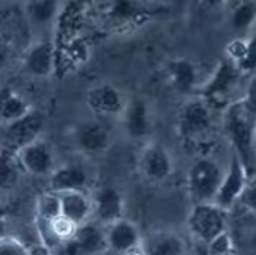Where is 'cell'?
Instances as JSON below:
<instances>
[{
    "mask_svg": "<svg viewBox=\"0 0 256 255\" xmlns=\"http://www.w3.org/2000/svg\"><path fill=\"white\" fill-rule=\"evenodd\" d=\"M224 129L234 146V154H237L248 174H252L256 148V119L245 111L240 101H234L226 109Z\"/></svg>",
    "mask_w": 256,
    "mask_h": 255,
    "instance_id": "obj_1",
    "label": "cell"
},
{
    "mask_svg": "<svg viewBox=\"0 0 256 255\" xmlns=\"http://www.w3.org/2000/svg\"><path fill=\"white\" fill-rule=\"evenodd\" d=\"M226 171L212 158H200L190 166L186 174V187L193 205L214 203Z\"/></svg>",
    "mask_w": 256,
    "mask_h": 255,
    "instance_id": "obj_2",
    "label": "cell"
},
{
    "mask_svg": "<svg viewBox=\"0 0 256 255\" xmlns=\"http://www.w3.org/2000/svg\"><path fill=\"white\" fill-rule=\"evenodd\" d=\"M186 224L192 236L208 245L227 232V211L214 203L193 205Z\"/></svg>",
    "mask_w": 256,
    "mask_h": 255,
    "instance_id": "obj_3",
    "label": "cell"
},
{
    "mask_svg": "<svg viewBox=\"0 0 256 255\" xmlns=\"http://www.w3.org/2000/svg\"><path fill=\"white\" fill-rule=\"evenodd\" d=\"M242 70L238 65L228 57H224L214 69L211 78L200 90V98H203L210 106L226 103V99L230 98L238 86Z\"/></svg>",
    "mask_w": 256,
    "mask_h": 255,
    "instance_id": "obj_4",
    "label": "cell"
},
{
    "mask_svg": "<svg viewBox=\"0 0 256 255\" xmlns=\"http://www.w3.org/2000/svg\"><path fill=\"white\" fill-rule=\"evenodd\" d=\"M212 127V111L203 98H192L178 112V135L184 140H198L210 133Z\"/></svg>",
    "mask_w": 256,
    "mask_h": 255,
    "instance_id": "obj_5",
    "label": "cell"
},
{
    "mask_svg": "<svg viewBox=\"0 0 256 255\" xmlns=\"http://www.w3.org/2000/svg\"><path fill=\"white\" fill-rule=\"evenodd\" d=\"M140 172L152 184H162L174 174V159L170 151L159 142H146L138 159Z\"/></svg>",
    "mask_w": 256,
    "mask_h": 255,
    "instance_id": "obj_6",
    "label": "cell"
},
{
    "mask_svg": "<svg viewBox=\"0 0 256 255\" xmlns=\"http://www.w3.org/2000/svg\"><path fill=\"white\" fill-rule=\"evenodd\" d=\"M248 177H250V174H248L244 163L238 159L237 154H232L230 163H228L224 174V179H222L220 189L218 195H216L214 205H218L224 211L230 210L235 203L240 202L242 193H244L248 182Z\"/></svg>",
    "mask_w": 256,
    "mask_h": 255,
    "instance_id": "obj_7",
    "label": "cell"
},
{
    "mask_svg": "<svg viewBox=\"0 0 256 255\" xmlns=\"http://www.w3.org/2000/svg\"><path fill=\"white\" fill-rule=\"evenodd\" d=\"M42 129H44V116L39 111L32 109L24 117L5 125V132H4L5 148L13 153L20 151L30 143L36 142L38 138H41L39 135H41Z\"/></svg>",
    "mask_w": 256,
    "mask_h": 255,
    "instance_id": "obj_8",
    "label": "cell"
},
{
    "mask_svg": "<svg viewBox=\"0 0 256 255\" xmlns=\"http://www.w3.org/2000/svg\"><path fill=\"white\" fill-rule=\"evenodd\" d=\"M16 159L20 166H22V171L28 172L30 176L34 177L50 176L56 171L54 150L50 143L44 138H38L36 142L16 151Z\"/></svg>",
    "mask_w": 256,
    "mask_h": 255,
    "instance_id": "obj_9",
    "label": "cell"
},
{
    "mask_svg": "<svg viewBox=\"0 0 256 255\" xmlns=\"http://www.w3.org/2000/svg\"><path fill=\"white\" fill-rule=\"evenodd\" d=\"M128 98L112 83H99L86 93L88 107L100 117H118L124 114Z\"/></svg>",
    "mask_w": 256,
    "mask_h": 255,
    "instance_id": "obj_10",
    "label": "cell"
},
{
    "mask_svg": "<svg viewBox=\"0 0 256 255\" xmlns=\"http://www.w3.org/2000/svg\"><path fill=\"white\" fill-rule=\"evenodd\" d=\"M125 135L130 140H146L152 132L151 106L144 98H130L120 116Z\"/></svg>",
    "mask_w": 256,
    "mask_h": 255,
    "instance_id": "obj_11",
    "label": "cell"
},
{
    "mask_svg": "<svg viewBox=\"0 0 256 255\" xmlns=\"http://www.w3.org/2000/svg\"><path fill=\"white\" fill-rule=\"evenodd\" d=\"M92 198V216L100 226H109L125 218V197L117 187L102 185L96 190Z\"/></svg>",
    "mask_w": 256,
    "mask_h": 255,
    "instance_id": "obj_12",
    "label": "cell"
},
{
    "mask_svg": "<svg viewBox=\"0 0 256 255\" xmlns=\"http://www.w3.org/2000/svg\"><path fill=\"white\" fill-rule=\"evenodd\" d=\"M64 245L68 255H98L109 250L107 249L106 227L99 223H92V221L78 226L75 237Z\"/></svg>",
    "mask_w": 256,
    "mask_h": 255,
    "instance_id": "obj_13",
    "label": "cell"
},
{
    "mask_svg": "<svg viewBox=\"0 0 256 255\" xmlns=\"http://www.w3.org/2000/svg\"><path fill=\"white\" fill-rule=\"evenodd\" d=\"M106 239L107 249L118 255H128L134 250L141 249L143 236L140 232V227L132 219L122 218L106 226Z\"/></svg>",
    "mask_w": 256,
    "mask_h": 255,
    "instance_id": "obj_14",
    "label": "cell"
},
{
    "mask_svg": "<svg viewBox=\"0 0 256 255\" xmlns=\"http://www.w3.org/2000/svg\"><path fill=\"white\" fill-rule=\"evenodd\" d=\"M110 130L102 122L88 120L80 124L73 132V142L84 154H102L110 146Z\"/></svg>",
    "mask_w": 256,
    "mask_h": 255,
    "instance_id": "obj_15",
    "label": "cell"
},
{
    "mask_svg": "<svg viewBox=\"0 0 256 255\" xmlns=\"http://www.w3.org/2000/svg\"><path fill=\"white\" fill-rule=\"evenodd\" d=\"M143 255H185L186 247L184 237L175 231H152L143 237Z\"/></svg>",
    "mask_w": 256,
    "mask_h": 255,
    "instance_id": "obj_16",
    "label": "cell"
},
{
    "mask_svg": "<svg viewBox=\"0 0 256 255\" xmlns=\"http://www.w3.org/2000/svg\"><path fill=\"white\" fill-rule=\"evenodd\" d=\"M56 69V48L50 41H38L24 56V70L32 77H49Z\"/></svg>",
    "mask_w": 256,
    "mask_h": 255,
    "instance_id": "obj_17",
    "label": "cell"
},
{
    "mask_svg": "<svg viewBox=\"0 0 256 255\" xmlns=\"http://www.w3.org/2000/svg\"><path fill=\"white\" fill-rule=\"evenodd\" d=\"M60 213L76 226H82L92 216V198L84 190H72L58 193Z\"/></svg>",
    "mask_w": 256,
    "mask_h": 255,
    "instance_id": "obj_18",
    "label": "cell"
},
{
    "mask_svg": "<svg viewBox=\"0 0 256 255\" xmlns=\"http://www.w3.org/2000/svg\"><path fill=\"white\" fill-rule=\"evenodd\" d=\"M86 185L88 172L80 164H62L49 176V190L54 193L84 190Z\"/></svg>",
    "mask_w": 256,
    "mask_h": 255,
    "instance_id": "obj_19",
    "label": "cell"
},
{
    "mask_svg": "<svg viewBox=\"0 0 256 255\" xmlns=\"http://www.w3.org/2000/svg\"><path fill=\"white\" fill-rule=\"evenodd\" d=\"M167 82L177 93L190 95L198 86L196 65L188 59H174L167 65Z\"/></svg>",
    "mask_w": 256,
    "mask_h": 255,
    "instance_id": "obj_20",
    "label": "cell"
},
{
    "mask_svg": "<svg viewBox=\"0 0 256 255\" xmlns=\"http://www.w3.org/2000/svg\"><path fill=\"white\" fill-rule=\"evenodd\" d=\"M31 111L32 109L30 103L20 93L10 88L0 90V122L8 125L15 122V120L24 117Z\"/></svg>",
    "mask_w": 256,
    "mask_h": 255,
    "instance_id": "obj_21",
    "label": "cell"
},
{
    "mask_svg": "<svg viewBox=\"0 0 256 255\" xmlns=\"http://www.w3.org/2000/svg\"><path fill=\"white\" fill-rule=\"evenodd\" d=\"M60 13V2L56 0H32L24 4V15L32 26L50 25Z\"/></svg>",
    "mask_w": 256,
    "mask_h": 255,
    "instance_id": "obj_22",
    "label": "cell"
},
{
    "mask_svg": "<svg viewBox=\"0 0 256 255\" xmlns=\"http://www.w3.org/2000/svg\"><path fill=\"white\" fill-rule=\"evenodd\" d=\"M20 172L22 166L16 159V153L6 148L0 150V192L13 189L20 179Z\"/></svg>",
    "mask_w": 256,
    "mask_h": 255,
    "instance_id": "obj_23",
    "label": "cell"
},
{
    "mask_svg": "<svg viewBox=\"0 0 256 255\" xmlns=\"http://www.w3.org/2000/svg\"><path fill=\"white\" fill-rule=\"evenodd\" d=\"M228 22L234 31L246 33L256 23V2H240L232 9Z\"/></svg>",
    "mask_w": 256,
    "mask_h": 255,
    "instance_id": "obj_24",
    "label": "cell"
},
{
    "mask_svg": "<svg viewBox=\"0 0 256 255\" xmlns=\"http://www.w3.org/2000/svg\"><path fill=\"white\" fill-rule=\"evenodd\" d=\"M36 213H38V221H42V223H49V221L60 216L62 213H60L58 193H54L50 190L41 193L36 202Z\"/></svg>",
    "mask_w": 256,
    "mask_h": 255,
    "instance_id": "obj_25",
    "label": "cell"
},
{
    "mask_svg": "<svg viewBox=\"0 0 256 255\" xmlns=\"http://www.w3.org/2000/svg\"><path fill=\"white\" fill-rule=\"evenodd\" d=\"M0 255H31V249L15 236H0Z\"/></svg>",
    "mask_w": 256,
    "mask_h": 255,
    "instance_id": "obj_26",
    "label": "cell"
},
{
    "mask_svg": "<svg viewBox=\"0 0 256 255\" xmlns=\"http://www.w3.org/2000/svg\"><path fill=\"white\" fill-rule=\"evenodd\" d=\"M138 13H140V7L138 4L133 2H116L110 7V17L112 20H117V22L133 20L134 17H138Z\"/></svg>",
    "mask_w": 256,
    "mask_h": 255,
    "instance_id": "obj_27",
    "label": "cell"
},
{
    "mask_svg": "<svg viewBox=\"0 0 256 255\" xmlns=\"http://www.w3.org/2000/svg\"><path fill=\"white\" fill-rule=\"evenodd\" d=\"M240 104L245 107V111L250 114L252 117L256 119V75H253L245 86L244 96L240 99Z\"/></svg>",
    "mask_w": 256,
    "mask_h": 255,
    "instance_id": "obj_28",
    "label": "cell"
},
{
    "mask_svg": "<svg viewBox=\"0 0 256 255\" xmlns=\"http://www.w3.org/2000/svg\"><path fill=\"white\" fill-rule=\"evenodd\" d=\"M238 203H242V206H245L248 211L256 213V174L248 177L246 187L244 193H242V198Z\"/></svg>",
    "mask_w": 256,
    "mask_h": 255,
    "instance_id": "obj_29",
    "label": "cell"
},
{
    "mask_svg": "<svg viewBox=\"0 0 256 255\" xmlns=\"http://www.w3.org/2000/svg\"><path fill=\"white\" fill-rule=\"evenodd\" d=\"M206 247H208V255H232V240L227 232L219 236Z\"/></svg>",
    "mask_w": 256,
    "mask_h": 255,
    "instance_id": "obj_30",
    "label": "cell"
},
{
    "mask_svg": "<svg viewBox=\"0 0 256 255\" xmlns=\"http://www.w3.org/2000/svg\"><path fill=\"white\" fill-rule=\"evenodd\" d=\"M5 216H6V213L2 206H0V236H4V227H5Z\"/></svg>",
    "mask_w": 256,
    "mask_h": 255,
    "instance_id": "obj_31",
    "label": "cell"
},
{
    "mask_svg": "<svg viewBox=\"0 0 256 255\" xmlns=\"http://www.w3.org/2000/svg\"><path fill=\"white\" fill-rule=\"evenodd\" d=\"M5 65H6V52L2 46H0V70H4Z\"/></svg>",
    "mask_w": 256,
    "mask_h": 255,
    "instance_id": "obj_32",
    "label": "cell"
}]
</instances>
